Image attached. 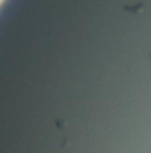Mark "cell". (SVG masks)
I'll use <instances>...</instances> for the list:
<instances>
[]
</instances>
